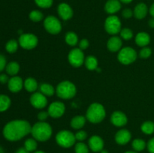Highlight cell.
Segmentation results:
<instances>
[{
    "label": "cell",
    "mask_w": 154,
    "mask_h": 153,
    "mask_svg": "<svg viewBox=\"0 0 154 153\" xmlns=\"http://www.w3.org/2000/svg\"><path fill=\"white\" fill-rule=\"evenodd\" d=\"M75 135V138H76V140L80 141V142L84 140L87 139V134L85 130H79V131L77 132Z\"/></svg>",
    "instance_id": "obj_38"
},
{
    "label": "cell",
    "mask_w": 154,
    "mask_h": 153,
    "mask_svg": "<svg viewBox=\"0 0 154 153\" xmlns=\"http://www.w3.org/2000/svg\"><path fill=\"white\" fill-rule=\"evenodd\" d=\"M57 144L63 148H69L75 143L76 138L73 133L68 130H63L56 136Z\"/></svg>",
    "instance_id": "obj_5"
},
{
    "label": "cell",
    "mask_w": 154,
    "mask_h": 153,
    "mask_svg": "<svg viewBox=\"0 0 154 153\" xmlns=\"http://www.w3.org/2000/svg\"><path fill=\"white\" fill-rule=\"evenodd\" d=\"M48 116H49V113L46 111H42L38 114V118L40 122H45Z\"/></svg>",
    "instance_id": "obj_40"
},
{
    "label": "cell",
    "mask_w": 154,
    "mask_h": 153,
    "mask_svg": "<svg viewBox=\"0 0 154 153\" xmlns=\"http://www.w3.org/2000/svg\"><path fill=\"white\" fill-rule=\"evenodd\" d=\"M141 130L145 134H152L154 133V122L151 121L144 122L141 124Z\"/></svg>",
    "instance_id": "obj_28"
},
{
    "label": "cell",
    "mask_w": 154,
    "mask_h": 153,
    "mask_svg": "<svg viewBox=\"0 0 154 153\" xmlns=\"http://www.w3.org/2000/svg\"><path fill=\"white\" fill-rule=\"evenodd\" d=\"M0 153H5L4 148H3L1 146H0Z\"/></svg>",
    "instance_id": "obj_49"
},
{
    "label": "cell",
    "mask_w": 154,
    "mask_h": 153,
    "mask_svg": "<svg viewBox=\"0 0 154 153\" xmlns=\"http://www.w3.org/2000/svg\"><path fill=\"white\" fill-rule=\"evenodd\" d=\"M44 26L47 32L52 34H57L62 30V25L58 18L56 16H48L44 21Z\"/></svg>",
    "instance_id": "obj_8"
},
{
    "label": "cell",
    "mask_w": 154,
    "mask_h": 153,
    "mask_svg": "<svg viewBox=\"0 0 154 153\" xmlns=\"http://www.w3.org/2000/svg\"><path fill=\"white\" fill-rule=\"evenodd\" d=\"M132 138L131 133L126 129L120 130L115 135V140L120 145H126L130 141Z\"/></svg>",
    "instance_id": "obj_17"
},
{
    "label": "cell",
    "mask_w": 154,
    "mask_h": 153,
    "mask_svg": "<svg viewBox=\"0 0 154 153\" xmlns=\"http://www.w3.org/2000/svg\"><path fill=\"white\" fill-rule=\"evenodd\" d=\"M122 16L126 19H129L133 16V10H131L130 8H126L122 12Z\"/></svg>",
    "instance_id": "obj_39"
},
{
    "label": "cell",
    "mask_w": 154,
    "mask_h": 153,
    "mask_svg": "<svg viewBox=\"0 0 154 153\" xmlns=\"http://www.w3.org/2000/svg\"><path fill=\"white\" fill-rule=\"evenodd\" d=\"M106 116L105 109L101 104L93 103L88 107L86 118L92 123H99L103 121Z\"/></svg>",
    "instance_id": "obj_3"
},
{
    "label": "cell",
    "mask_w": 154,
    "mask_h": 153,
    "mask_svg": "<svg viewBox=\"0 0 154 153\" xmlns=\"http://www.w3.org/2000/svg\"><path fill=\"white\" fill-rule=\"evenodd\" d=\"M148 24L149 26H150V27H151V28H154V17H152L151 19L149 20L148 22Z\"/></svg>",
    "instance_id": "obj_47"
},
{
    "label": "cell",
    "mask_w": 154,
    "mask_h": 153,
    "mask_svg": "<svg viewBox=\"0 0 154 153\" xmlns=\"http://www.w3.org/2000/svg\"><path fill=\"white\" fill-rule=\"evenodd\" d=\"M31 134L36 140L45 142L51 138L52 135V128L45 122H39L32 126Z\"/></svg>",
    "instance_id": "obj_2"
},
{
    "label": "cell",
    "mask_w": 154,
    "mask_h": 153,
    "mask_svg": "<svg viewBox=\"0 0 154 153\" xmlns=\"http://www.w3.org/2000/svg\"><path fill=\"white\" fill-rule=\"evenodd\" d=\"M125 153H138V152L135 151H127V152H126Z\"/></svg>",
    "instance_id": "obj_50"
},
{
    "label": "cell",
    "mask_w": 154,
    "mask_h": 153,
    "mask_svg": "<svg viewBox=\"0 0 154 153\" xmlns=\"http://www.w3.org/2000/svg\"><path fill=\"white\" fill-rule=\"evenodd\" d=\"M132 148L135 152L143 151L147 146L145 141L142 139H135L132 141Z\"/></svg>",
    "instance_id": "obj_30"
},
{
    "label": "cell",
    "mask_w": 154,
    "mask_h": 153,
    "mask_svg": "<svg viewBox=\"0 0 154 153\" xmlns=\"http://www.w3.org/2000/svg\"><path fill=\"white\" fill-rule=\"evenodd\" d=\"M76 86L73 82L65 80L60 82L56 88L57 96L62 99H71L76 94Z\"/></svg>",
    "instance_id": "obj_4"
},
{
    "label": "cell",
    "mask_w": 154,
    "mask_h": 153,
    "mask_svg": "<svg viewBox=\"0 0 154 153\" xmlns=\"http://www.w3.org/2000/svg\"><path fill=\"white\" fill-rule=\"evenodd\" d=\"M69 63L74 67H81L85 61V57L82 50L80 48H75L72 50L69 53Z\"/></svg>",
    "instance_id": "obj_10"
},
{
    "label": "cell",
    "mask_w": 154,
    "mask_h": 153,
    "mask_svg": "<svg viewBox=\"0 0 154 153\" xmlns=\"http://www.w3.org/2000/svg\"><path fill=\"white\" fill-rule=\"evenodd\" d=\"M152 50L149 47H143L139 52V56L141 58H147L151 56Z\"/></svg>",
    "instance_id": "obj_37"
},
{
    "label": "cell",
    "mask_w": 154,
    "mask_h": 153,
    "mask_svg": "<svg viewBox=\"0 0 154 153\" xmlns=\"http://www.w3.org/2000/svg\"><path fill=\"white\" fill-rule=\"evenodd\" d=\"M105 28L108 34H117L121 31V21L118 16L111 15L105 20Z\"/></svg>",
    "instance_id": "obj_7"
},
{
    "label": "cell",
    "mask_w": 154,
    "mask_h": 153,
    "mask_svg": "<svg viewBox=\"0 0 154 153\" xmlns=\"http://www.w3.org/2000/svg\"><path fill=\"white\" fill-rule=\"evenodd\" d=\"M150 14L152 16V17H154V3L150 6Z\"/></svg>",
    "instance_id": "obj_46"
},
{
    "label": "cell",
    "mask_w": 154,
    "mask_h": 153,
    "mask_svg": "<svg viewBox=\"0 0 154 153\" xmlns=\"http://www.w3.org/2000/svg\"><path fill=\"white\" fill-rule=\"evenodd\" d=\"M35 2L42 8H49L52 6L54 0H35Z\"/></svg>",
    "instance_id": "obj_35"
},
{
    "label": "cell",
    "mask_w": 154,
    "mask_h": 153,
    "mask_svg": "<svg viewBox=\"0 0 154 153\" xmlns=\"http://www.w3.org/2000/svg\"><path fill=\"white\" fill-rule=\"evenodd\" d=\"M5 70L7 74H8L11 76H15L17 74L20 70V65L16 62H11L7 64L5 67Z\"/></svg>",
    "instance_id": "obj_26"
},
{
    "label": "cell",
    "mask_w": 154,
    "mask_h": 153,
    "mask_svg": "<svg viewBox=\"0 0 154 153\" xmlns=\"http://www.w3.org/2000/svg\"><path fill=\"white\" fill-rule=\"evenodd\" d=\"M89 46V41L87 39H82L79 42V48L81 50H86Z\"/></svg>",
    "instance_id": "obj_42"
},
{
    "label": "cell",
    "mask_w": 154,
    "mask_h": 153,
    "mask_svg": "<svg viewBox=\"0 0 154 153\" xmlns=\"http://www.w3.org/2000/svg\"><path fill=\"white\" fill-rule=\"evenodd\" d=\"M6 65H7V61H6L5 57L0 54V71L4 70Z\"/></svg>",
    "instance_id": "obj_41"
},
{
    "label": "cell",
    "mask_w": 154,
    "mask_h": 153,
    "mask_svg": "<svg viewBox=\"0 0 154 153\" xmlns=\"http://www.w3.org/2000/svg\"><path fill=\"white\" fill-rule=\"evenodd\" d=\"M15 153H29V152L27 151L25 148H20L17 150Z\"/></svg>",
    "instance_id": "obj_45"
},
{
    "label": "cell",
    "mask_w": 154,
    "mask_h": 153,
    "mask_svg": "<svg viewBox=\"0 0 154 153\" xmlns=\"http://www.w3.org/2000/svg\"><path fill=\"white\" fill-rule=\"evenodd\" d=\"M30 103L37 109H43L48 104L47 96L42 92H34L30 97Z\"/></svg>",
    "instance_id": "obj_12"
},
{
    "label": "cell",
    "mask_w": 154,
    "mask_h": 153,
    "mask_svg": "<svg viewBox=\"0 0 154 153\" xmlns=\"http://www.w3.org/2000/svg\"><path fill=\"white\" fill-rule=\"evenodd\" d=\"M11 106V99L5 94H0V112L6 111Z\"/></svg>",
    "instance_id": "obj_27"
},
{
    "label": "cell",
    "mask_w": 154,
    "mask_h": 153,
    "mask_svg": "<svg viewBox=\"0 0 154 153\" xmlns=\"http://www.w3.org/2000/svg\"><path fill=\"white\" fill-rule=\"evenodd\" d=\"M111 122L114 125L117 127H123L126 124L128 118L126 114L121 111H115L111 115Z\"/></svg>",
    "instance_id": "obj_14"
},
{
    "label": "cell",
    "mask_w": 154,
    "mask_h": 153,
    "mask_svg": "<svg viewBox=\"0 0 154 153\" xmlns=\"http://www.w3.org/2000/svg\"><path fill=\"white\" fill-rule=\"evenodd\" d=\"M120 36L124 40H130L132 37H133V32L131 29H129V28H124L123 29H121L120 31Z\"/></svg>",
    "instance_id": "obj_36"
},
{
    "label": "cell",
    "mask_w": 154,
    "mask_h": 153,
    "mask_svg": "<svg viewBox=\"0 0 154 153\" xmlns=\"http://www.w3.org/2000/svg\"><path fill=\"white\" fill-rule=\"evenodd\" d=\"M34 153H45V152H43V151H37V152H34Z\"/></svg>",
    "instance_id": "obj_52"
},
{
    "label": "cell",
    "mask_w": 154,
    "mask_h": 153,
    "mask_svg": "<svg viewBox=\"0 0 154 153\" xmlns=\"http://www.w3.org/2000/svg\"><path fill=\"white\" fill-rule=\"evenodd\" d=\"M66 110V106L63 102L55 101L53 102L48 107V113L52 118H60L64 114Z\"/></svg>",
    "instance_id": "obj_11"
},
{
    "label": "cell",
    "mask_w": 154,
    "mask_h": 153,
    "mask_svg": "<svg viewBox=\"0 0 154 153\" xmlns=\"http://www.w3.org/2000/svg\"><path fill=\"white\" fill-rule=\"evenodd\" d=\"M86 119H87V118H85L83 116H76L71 121V127L73 128L74 129L82 128L85 124Z\"/></svg>",
    "instance_id": "obj_22"
},
{
    "label": "cell",
    "mask_w": 154,
    "mask_h": 153,
    "mask_svg": "<svg viewBox=\"0 0 154 153\" xmlns=\"http://www.w3.org/2000/svg\"><path fill=\"white\" fill-rule=\"evenodd\" d=\"M19 44L22 48L26 50L34 49L38 44V38L32 33H24L19 38Z\"/></svg>",
    "instance_id": "obj_9"
},
{
    "label": "cell",
    "mask_w": 154,
    "mask_h": 153,
    "mask_svg": "<svg viewBox=\"0 0 154 153\" xmlns=\"http://www.w3.org/2000/svg\"><path fill=\"white\" fill-rule=\"evenodd\" d=\"M121 8V2L120 0H108L105 3V10L108 14L114 15Z\"/></svg>",
    "instance_id": "obj_18"
},
{
    "label": "cell",
    "mask_w": 154,
    "mask_h": 153,
    "mask_svg": "<svg viewBox=\"0 0 154 153\" xmlns=\"http://www.w3.org/2000/svg\"><path fill=\"white\" fill-rule=\"evenodd\" d=\"M24 87H25L26 90L29 92H34L37 90L38 85V82L34 79V78L29 77L24 81L23 84Z\"/></svg>",
    "instance_id": "obj_23"
},
{
    "label": "cell",
    "mask_w": 154,
    "mask_h": 153,
    "mask_svg": "<svg viewBox=\"0 0 154 153\" xmlns=\"http://www.w3.org/2000/svg\"><path fill=\"white\" fill-rule=\"evenodd\" d=\"M133 0H120V2L122 3H124V4H129V3L132 2Z\"/></svg>",
    "instance_id": "obj_48"
},
{
    "label": "cell",
    "mask_w": 154,
    "mask_h": 153,
    "mask_svg": "<svg viewBox=\"0 0 154 153\" xmlns=\"http://www.w3.org/2000/svg\"><path fill=\"white\" fill-rule=\"evenodd\" d=\"M101 153H108V152L107 151V150H105V149H102V151L100 152Z\"/></svg>",
    "instance_id": "obj_51"
},
{
    "label": "cell",
    "mask_w": 154,
    "mask_h": 153,
    "mask_svg": "<svg viewBox=\"0 0 154 153\" xmlns=\"http://www.w3.org/2000/svg\"><path fill=\"white\" fill-rule=\"evenodd\" d=\"M23 84L24 82H23V80L20 76H14L9 79L8 86L11 92H18L23 88Z\"/></svg>",
    "instance_id": "obj_16"
},
{
    "label": "cell",
    "mask_w": 154,
    "mask_h": 153,
    "mask_svg": "<svg viewBox=\"0 0 154 153\" xmlns=\"http://www.w3.org/2000/svg\"><path fill=\"white\" fill-rule=\"evenodd\" d=\"M57 12L60 17L64 20L71 19L73 16V10L72 7L67 3H60L57 8Z\"/></svg>",
    "instance_id": "obj_13"
},
{
    "label": "cell",
    "mask_w": 154,
    "mask_h": 153,
    "mask_svg": "<svg viewBox=\"0 0 154 153\" xmlns=\"http://www.w3.org/2000/svg\"><path fill=\"white\" fill-rule=\"evenodd\" d=\"M32 126L26 120L9 122L3 128V135L9 141H17L31 133Z\"/></svg>",
    "instance_id": "obj_1"
},
{
    "label": "cell",
    "mask_w": 154,
    "mask_h": 153,
    "mask_svg": "<svg viewBox=\"0 0 154 153\" xmlns=\"http://www.w3.org/2000/svg\"><path fill=\"white\" fill-rule=\"evenodd\" d=\"M39 89H40V92L45 94V96L48 97H51L55 92V89H54V86L49 83H42L39 86Z\"/></svg>",
    "instance_id": "obj_25"
},
{
    "label": "cell",
    "mask_w": 154,
    "mask_h": 153,
    "mask_svg": "<svg viewBox=\"0 0 154 153\" xmlns=\"http://www.w3.org/2000/svg\"><path fill=\"white\" fill-rule=\"evenodd\" d=\"M89 147L95 152H101L104 148V141L98 135H93L89 140Z\"/></svg>",
    "instance_id": "obj_15"
},
{
    "label": "cell",
    "mask_w": 154,
    "mask_h": 153,
    "mask_svg": "<svg viewBox=\"0 0 154 153\" xmlns=\"http://www.w3.org/2000/svg\"><path fill=\"white\" fill-rule=\"evenodd\" d=\"M66 42L70 46H75L78 42V37L73 32H69L66 34Z\"/></svg>",
    "instance_id": "obj_29"
},
{
    "label": "cell",
    "mask_w": 154,
    "mask_h": 153,
    "mask_svg": "<svg viewBox=\"0 0 154 153\" xmlns=\"http://www.w3.org/2000/svg\"><path fill=\"white\" fill-rule=\"evenodd\" d=\"M8 81H9V78L7 74H0V82H1V83L5 84L6 83V82H8Z\"/></svg>",
    "instance_id": "obj_44"
},
{
    "label": "cell",
    "mask_w": 154,
    "mask_h": 153,
    "mask_svg": "<svg viewBox=\"0 0 154 153\" xmlns=\"http://www.w3.org/2000/svg\"><path fill=\"white\" fill-rule=\"evenodd\" d=\"M150 37L148 33L141 32L138 33L135 36V43L138 46H141V47H145L150 44Z\"/></svg>",
    "instance_id": "obj_21"
},
{
    "label": "cell",
    "mask_w": 154,
    "mask_h": 153,
    "mask_svg": "<svg viewBox=\"0 0 154 153\" xmlns=\"http://www.w3.org/2000/svg\"><path fill=\"white\" fill-rule=\"evenodd\" d=\"M147 149L150 153H154V137L150 139L147 144Z\"/></svg>",
    "instance_id": "obj_43"
},
{
    "label": "cell",
    "mask_w": 154,
    "mask_h": 153,
    "mask_svg": "<svg viewBox=\"0 0 154 153\" xmlns=\"http://www.w3.org/2000/svg\"><path fill=\"white\" fill-rule=\"evenodd\" d=\"M117 58L123 64H132L136 60L137 52L133 48L126 46L120 50L117 55Z\"/></svg>",
    "instance_id": "obj_6"
},
{
    "label": "cell",
    "mask_w": 154,
    "mask_h": 153,
    "mask_svg": "<svg viewBox=\"0 0 154 153\" xmlns=\"http://www.w3.org/2000/svg\"><path fill=\"white\" fill-rule=\"evenodd\" d=\"M86 68L90 70H94L98 68V60L93 56H89L84 61Z\"/></svg>",
    "instance_id": "obj_24"
},
{
    "label": "cell",
    "mask_w": 154,
    "mask_h": 153,
    "mask_svg": "<svg viewBox=\"0 0 154 153\" xmlns=\"http://www.w3.org/2000/svg\"><path fill=\"white\" fill-rule=\"evenodd\" d=\"M147 13H148V8H147V4L143 2L137 4L133 10L134 16L138 20L144 19L147 16Z\"/></svg>",
    "instance_id": "obj_20"
},
{
    "label": "cell",
    "mask_w": 154,
    "mask_h": 153,
    "mask_svg": "<svg viewBox=\"0 0 154 153\" xmlns=\"http://www.w3.org/2000/svg\"><path fill=\"white\" fill-rule=\"evenodd\" d=\"M37 142H36V140L34 138H29L24 142V148L30 152H34L35 150H36L37 148Z\"/></svg>",
    "instance_id": "obj_32"
},
{
    "label": "cell",
    "mask_w": 154,
    "mask_h": 153,
    "mask_svg": "<svg viewBox=\"0 0 154 153\" xmlns=\"http://www.w3.org/2000/svg\"><path fill=\"white\" fill-rule=\"evenodd\" d=\"M122 45H123V42H122L121 38L117 36L111 37L107 43V46L111 52H117V51L120 50Z\"/></svg>",
    "instance_id": "obj_19"
},
{
    "label": "cell",
    "mask_w": 154,
    "mask_h": 153,
    "mask_svg": "<svg viewBox=\"0 0 154 153\" xmlns=\"http://www.w3.org/2000/svg\"><path fill=\"white\" fill-rule=\"evenodd\" d=\"M29 19L31 20L33 22H39V21L42 20L44 17V15L40 10H32L31 12L29 13Z\"/></svg>",
    "instance_id": "obj_33"
},
{
    "label": "cell",
    "mask_w": 154,
    "mask_h": 153,
    "mask_svg": "<svg viewBox=\"0 0 154 153\" xmlns=\"http://www.w3.org/2000/svg\"><path fill=\"white\" fill-rule=\"evenodd\" d=\"M18 45H19V42H17L14 39H11L7 42L5 45V49L9 53H14L17 50Z\"/></svg>",
    "instance_id": "obj_31"
},
{
    "label": "cell",
    "mask_w": 154,
    "mask_h": 153,
    "mask_svg": "<svg viewBox=\"0 0 154 153\" xmlns=\"http://www.w3.org/2000/svg\"><path fill=\"white\" fill-rule=\"evenodd\" d=\"M75 150V153H89V147L82 142L76 143Z\"/></svg>",
    "instance_id": "obj_34"
}]
</instances>
